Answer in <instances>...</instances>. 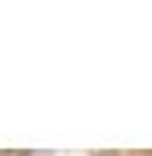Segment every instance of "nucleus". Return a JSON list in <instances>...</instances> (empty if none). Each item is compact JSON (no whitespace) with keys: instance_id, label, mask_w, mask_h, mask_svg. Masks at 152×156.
<instances>
[]
</instances>
